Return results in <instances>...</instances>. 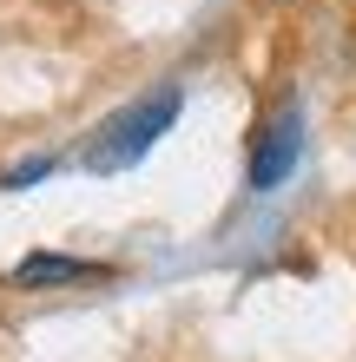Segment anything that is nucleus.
Listing matches in <instances>:
<instances>
[{
  "label": "nucleus",
  "mask_w": 356,
  "mask_h": 362,
  "mask_svg": "<svg viewBox=\"0 0 356 362\" xmlns=\"http://www.w3.org/2000/svg\"><path fill=\"white\" fill-rule=\"evenodd\" d=\"M178 112H185V93H178V86L139 93L132 105H119V112H106V119L93 125L79 165H86V172H125V165H139V158L178 125Z\"/></svg>",
  "instance_id": "nucleus-1"
},
{
  "label": "nucleus",
  "mask_w": 356,
  "mask_h": 362,
  "mask_svg": "<svg viewBox=\"0 0 356 362\" xmlns=\"http://www.w3.org/2000/svg\"><path fill=\"white\" fill-rule=\"evenodd\" d=\"M297 158H304V112L297 105H277V112L258 125V139H251L244 185L251 191H277L290 172H297Z\"/></svg>",
  "instance_id": "nucleus-2"
},
{
  "label": "nucleus",
  "mask_w": 356,
  "mask_h": 362,
  "mask_svg": "<svg viewBox=\"0 0 356 362\" xmlns=\"http://www.w3.org/2000/svg\"><path fill=\"white\" fill-rule=\"evenodd\" d=\"M86 276H99V264H86V257H59V250H33V257H20V270H13V284H86Z\"/></svg>",
  "instance_id": "nucleus-3"
}]
</instances>
